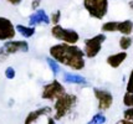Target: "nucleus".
Instances as JSON below:
<instances>
[{"label": "nucleus", "instance_id": "1", "mask_svg": "<svg viewBox=\"0 0 133 124\" xmlns=\"http://www.w3.org/2000/svg\"><path fill=\"white\" fill-rule=\"evenodd\" d=\"M50 56L58 63L67 66L75 71H81L86 66L83 50L76 45H70L66 42L56 43L50 47Z\"/></svg>", "mask_w": 133, "mask_h": 124}, {"label": "nucleus", "instance_id": "2", "mask_svg": "<svg viewBox=\"0 0 133 124\" xmlns=\"http://www.w3.org/2000/svg\"><path fill=\"white\" fill-rule=\"evenodd\" d=\"M77 104V97L71 93H66L61 94L55 99V104H54V109H55V115L54 118L55 120H61L65 118L67 114L71 113Z\"/></svg>", "mask_w": 133, "mask_h": 124}, {"label": "nucleus", "instance_id": "3", "mask_svg": "<svg viewBox=\"0 0 133 124\" xmlns=\"http://www.w3.org/2000/svg\"><path fill=\"white\" fill-rule=\"evenodd\" d=\"M83 8L95 19H103L108 11V0H83Z\"/></svg>", "mask_w": 133, "mask_h": 124}, {"label": "nucleus", "instance_id": "4", "mask_svg": "<svg viewBox=\"0 0 133 124\" xmlns=\"http://www.w3.org/2000/svg\"><path fill=\"white\" fill-rule=\"evenodd\" d=\"M51 35L62 42L70 43V45H76L80 41V35L77 34V31L72 29H65L60 24L54 25L51 29Z\"/></svg>", "mask_w": 133, "mask_h": 124}, {"label": "nucleus", "instance_id": "5", "mask_svg": "<svg viewBox=\"0 0 133 124\" xmlns=\"http://www.w3.org/2000/svg\"><path fill=\"white\" fill-rule=\"evenodd\" d=\"M106 41V35L104 34H98L93 36L91 39L85 40V46H83V53L88 59H93L99 53L102 48V43Z\"/></svg>", "mask_w": 133, "mask_h": 124}, {"label": "nucleus", "instance_id": "6", "mask_svg": "<svg viewBox=\"0 0 133 124\" xmlns=\"http://www.w3.org/2000/svg\"><path fill=\"white\" fill-rule=\"evenodd\" d=\"M65 93V87L62 83H60L57 79H54L52 82L47 83L46 86H44L41 98L47 100H55L57 97Z\"/></svg>", "mask_w": 133, "mask_h": 124}, {"label": "nucleus", "instance_id": "7", "mask_svg": "<svg viewBox=\"0 0 133 124\" xmlns=\"http://www.w3.org/2000/svg\"><path fill=\"white\" fill-rule=\"evenodd\" d=\"M93 94L97 99V107L99 111H107L113 104V96L111 92L101 88H93Z\"/></svg>", "mask_w": 133, "mask_h": 124}, {"label": "nucleus", "instance_id": "8", "mask_svg": "<svg viewBox=\"0 0 133 124\" xmlns=\"http://www.w3.org/2000/svg\"><path fill=\"white\" fill-rule=\"evenodd\" d=\"M15 35H16V29L11 23V20L0 16V41L12 40Z\"/></svg>", "mask_w": 133, "mask_h": 124}, {"label": "nucleus", "instance_id": "9", "mask_svg": "<svg viewBox=\"0 0 133 124\" xmlns=\"http://www.w3.org/2000/svg\"><path fill=\"white\" fill-rule=\"evenodd\" d=\"M3 47L5 48V51L9 55H14L17 52H28L29 43L25 40H8L5 41Z\"/></svg>", "mask_w": 133, "mask_h": 124}, {"label": "nucleus", "instance_id": "10", "mask_svg": "<svg viewBox=\"0 0 133 124\" xmlns=\"http://www.w3.org/2000/svg\"><path fill=\"white\" fill-rule=\"evenodd\" d=\"M50 24V16L46 14L44 9H37L35 10L29 16V25L30 26H36V25H49Z\"/></svg>", "mask_w": 133, "mask_h": 124}, {"label": "nucleus", "instance_id": "11", "mask_svg": "<svg viewBox=\"0 0 133 124\" xmlns=\"http://www.w3.org/2000/svg\"><path fill=\"white\" fill-rule=\"evenodd\" d=\"M51 112H52V108H50V107H47V106L41 107L39 109H35V111L30 112L29 114L26 115L24 124H34L40 117H42V115H50Z\"/></svg>", "mask_w": 133, "mask_h": 124}, {"label": "nucleus", "instance_id": "12", "mask_svg": "<svg viewBox=\"0 0 133 124\" xmlns=\"http://www.w3.org/2000/svg\"><path fill=\"white\" fill-rule=\"evenodd\" d=\"M64 82L70 83V84H87V79L81 75L72 73V72H65L62 77Z\"/></svg>", "mask_w": 133, "mask_h": 124}, {"label": "nucleus", "instance_id": "13", "mask_svg": "<svg viewBox=\"0 0 133 124\" xmlns=\"http://www.w3.org/2000/svg\"><path fill=\"white\" fill-rule=\"evenodd\" d=\"M127 59V52L126 51H122V52H118V53H113L107 57V63L113 67V68H117L124 62V60Z\"/></svg>", "mask_w": 133, "mask_h": 124}, {"label": "nucleus", "instance_id": "14", "mask_svg": "<svg viewBox=\"0 0 133 124\" xmlns=\"http://www.w3.org/2000/svg\"><path fill=\"white\" fill-rule=\"evenodd\" d=\"M15 29L16 31L20 34L21 36H24L25 39H30V37H32L35 35V26H25V25H16L15 26Z\"/></svg>", "mask_w": 133, "mask_h": 124}, {"label": "nucleus", "instance_id": "15", "mask_svg": "<svg viewBox=\"0 0 133 124\" xmlns=\"http://www.w3.org/2000/svg\"><path fill=\"white\" fill-rule=\"evenodd\" d=\"M133 30V23L131 20H124V21H121L117 25V31H119L123 35H129Z\"/></svg>", "mask_w": 133, "mask_h": 124}, {"label": "nucleus", "instance_id": "16", "mask_svg": "<svg viewBox=\"0 0 133 124\" xmlns=\"http://www.w3.org/2000/svg\"><path fill=\"white\" fill-rule=\"evenodd\" d=\"M46 63L49 65V67H50L51 72L55 75V76L60 75L61 68H60V65H58V62L56 61V60H54L52 57H46Z\"/></svg>", "mask_w": 133, "mask_h": 124}, {"label": "nucleus", "instance_id": "17", "mask_svg": "<svg viewBox=\"0 0 133 124\" xmlns=\"http://www.w3.org/2000/svg\"><path fill=\"white\" fill-rule=\"evenodd\" d=\"M117 25H118L117 21H107L102 25V31L103 32H115L117 31Z\"/></svg>", "mask_w": 133, "mask_h": 124}, {"label": "nucleus", "instance_id": "18", "mask_svg": "<svg viewBox=\"0 0 133 124\" xmlns=\"http://www.w3.org/2000/svg\"><path fill=\"white\" fill-rule=\"evenodd\" d=\"M131 45H132V39L128 35H123L119 39V47L122 50H128V48L131 47Z\"/></svg>", "mask_w": 133, "mask_h": 124}, {"label": "nucleus", "instance_id": "19", "mask_svg": "<svg viewBox=\"0 0 133 124\" xmlns=\"http://www.w3.org/2000/svg\"><path fill=\"white\" fill-rule=\"evenodd\" d=\"M106 123V117L102 113H96L92 117V119L88 122L87 124H104Z\"/></svg>", "mask_w": 133, "mask_h": 124}, {"label": "nucleus", "instance_id": "20", "mask_svg": "<svg viewBox=\"0 0 133 124\" xmlns=\"http://www.w3.org/2000/svg\"><path fill=\"white\" fill-rule=\"evenodd\" d=\"M61 20V11L60 10H56L55 12H52L51 16H50V23H52L54 25H57Z\"/></svg>", "mask_w": 133, "mask_h": 124}, {"label": "nucleus", "instance_id": "21", "mask_svg": "<svg viewBox=\"0 0 133 124\" xmlns=\"http://www.w3.org/2000/svg\"><path fill=\"white\" fill-rule=\"evenodd\" d=\"M123 104L126 107H133V93H126L123 96Z\"/></svg>", "mask_w": 133, "mask_h": 124}, {"label": "nucleus", "instance_id": "22", "mask_svg": "<svg viewBox=\"0 0 133 124\" xmlns=\"http://www.w3.org/2000/svg\"><path fill=\"white\" fill-rule=\"evenodd\" d=\"M4 75H5V77L8 78V79H14V78H15V76H16L15 68H14V67H6Z\"/></svg>", "mask_w": 133, "mask_h": 124}, {"label": "nucleus", "instance_id": "23", "mask_svg": "<svg viewBox=\"0 0 133 124\" xmlns=\"http://www.w3.org/2000/svg\"><path fill=\"white\" fill-rule=\"evenodd\" d=\"M123 115H124V119L133 120V107H128V109H126V111H124Z\"/></svg>", "mask_w": 133, "mask_h": 124}, {"label": "nucleus", "instance_id": "24", "mask_svg": "<svg viewBox=\"0 0 133 124\" xmlns=\"http://www.w3.org/2000/svg\"><path fill=\"white\" fill-rule=\"evenodd\" d=\"M9 56H10V55H9V53L5 51V48H4V47H0V63H1V62H5Z\"/></svg>", "mask_w": 133, "mask_h": 124}, {"label": "nucleus", "instance_id": "25", "mask_svg": "<svg viewBox=\"0 0 133 124\" xmlns=\"http://www.w3.org/2000/svg\"><path fill=\"white\" fill-rule=\"evenodd\" d=\"M127 92L128 93H133V70L129 75V79L127 83Z\"/></svg>", "mask_w": 133, "mask_h": 124}, {"label": "nucleus", "instance_id": "26", "mask_svg": "<svg viewBox=\"0 0 133 124\" xmlns=\"http://www.w3.org/2000/svg\"><path fill=\"white\" fill-rule=\"evenodd\" d=\"M40 4H41V0H32L31 9H32V10H37V9L40 8Z\"/></svg>", "mask_w": 133, "mask_h": 124}, {"label": "nucleus", "instance_id": "27", "mask_svg": "<svg viewBox=\"0 0 133 124\" xmlns=\"http://www.w3.org/2000/svg\"><path fill=\"white\" fill-rule=\"evenodd\" d=\"M9 4H11V5H20L21 3H23V0H6Z\"/></svg>", "mask_w": 133, "mask_h": 124}, {"label": "nucleus", "instance_id": "28", "mask_svg": "<svg viewBox=\"0 0 133 124\" xmlns=\"http://www.w3.org/2000/svg\"><path fill=\"white\" fill-rule=\"evenodd\" d=\"M116 124H133V120H128V119H122L119 122H117Z\"/></svg>", "mask_w": 133, "mask_h": 124}, {"label": "nucleus", "instance_id": "29", "mask_svg": "<svg viewBox=\"0 0 133 124\" xmlns=\"http://www.w3.org/2000/svg\"><path fill=\"white\" fill-rule=\"evenodd\" d=\"M47 124H56V120H55V118H52V117H47Z\"/></svg>", "mask_w": 133, "mask_h": 124}, {"label": "nucleus", "instance_id": "30", "mask_svg": "<svg viewBox=\"0 0 133 124\" xmlns=\"http://www.w3.org/2000/svg\"><path fill=\"white\" fill-rule=\"evenodd\" d=\"M129 8L133 10V0H131V1H129Z\"/></svg>", "mask_w": 133, "mask_h": 124}, {"label": "nucleus", "instance_id": "31", "mask_svg": "<svg viewBox=\"0 0 133 124\" xmlns=\"http://www.w3.org/2000/svg\"><path fill=\"white\" fill-rule=\"evenodd\" d=\"M132 32H133V30H132Z\"/></svg>", "mask_w": 133, "mask_h": 124}]
</instances>
